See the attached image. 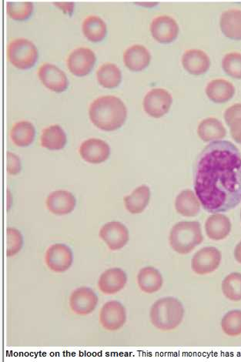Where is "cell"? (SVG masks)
<instances>
[{
    "instance_id": "d4e9b609",
    "label": "cell",
    "mask_w": 241,
    "mask_h": 362,
    "mask_svg": "<svg viewBox=\"0 0 241 362\" xmlns=\"http://www.w3.org/2000/svg\"><path fill=\"white\" fill-rule=\"evenodd\" d=\"M175 209L182 216L193 218L199 213L201 202L192 190H185L177 197Z\"/></svg>"
},
{
    "instance_id": "60d3db41",
    "label": "cell",
    "mask_w": 241,
    "mask_h": 362,
    "mask_svg": "<svg viewBox=\"0 0 241 362\" xmlns=\"http://www.w3.org/2000/svg\"><path fill=\"white\" fill-rule=\"evenodd\" d=\"M240 220H241V211H240Z\"/></svg>"
},
{
    "instance_id": "74e56055",
    "label": "cell",
    "mask_w": 241,
    "mask_h": 362,
    "mask_svg": "<svg viewBox=\"0 0 241 362\" xmlns=\"http://www.w3.org/2000/svg\"><path fill=\"white\" fill-rule=\"evenodd\" d=\"M231 135L238 144H241V118H238L229 125Z\"/></svg>"
},
{
    "instance_id": "7c38bea8",
    "label": "cell",
    "mask_w": 241,
    "mask_h": 362,
    "mask_svg": "<svg viewBox=\"0 0 241 362\" xmlns=\"http://www.w3.org/2000/svg\"><path fill=\"white\" fill-rule=\"evenodd\" d=\"M97 58L88 47H78L72 50L68 58V66L72 73L83 77L91 72Z\"/></svg>"
},
{
    "instance_id": "6da1fadb",
    "label": "cell",
    "mask_w": 241,
    "mask_h": 362,
    "mask_svg": "<svg viewBox=\"0 0 241 362\" xmlns=\"http://www.w3.org/2000/svg\"><path fill=\"white\" fill-rule=\"evenodd\" d=\"M194 190L204 210L217 213L241 202V153L228 140L212 142L197 158Z\"/></svg>"
},
{
    "instance_id": "7a4b0ae2",
    "label": "cell",
    "mask_w": 241,
    "mask_h": 362,
    "mask_svg": "<svg viewBox=\"0 0 241 362\" xmlns=\"http://www.w3.org/2000/svg\"><path fill=\"white\" fill-rule=\"evenodd\" d=\"M91 122L105 131L118 130L125 123L127 110L124 103L115 96H102L94 100L89 109Z\"/></svg>"
},
{
    "instance_id": "5b68a950",
    "label": "cell",
    "mask_w": 241,
    "mask_h": 362,
    "mask_svg": "<svg viewBox=\"0 0 241 362\" xmlns=\"http://www.w3.org/2000/svg\"><path fill=\"white\" fill-rule=\"evenodd\" d=\"M9 61L21 70L32 68L38 58V50L35 44L25 38H17L10 42L7 50Z\"/></svg>"
},
{
    "instance_id": "2e32d148",
    "label": "cell",
    "mask_w": 241,
    "mask_h": 362,
    "mask_svg": "<svg viewBox=\"0 0 241 362\" xmlns=\"http://www.w3.org/2000/svg\"><path fill=\"white\" fill-rule=\"evenodd\" d=\"M76 198L71 192L64 190H55L47 198L46 204L49 212L56 216H67L74 211Z\"/></svg>"
},
{
    "instance_id": "52a82bcc",
    "label": "cell",
    "mask_w": 241,
    "mask_h": 362,
    "mask_svg": "<svg viewBox=\"0 0 241 362\" xmlns=\"http://www.w3.org/2000/svg\"><path fill=\"white\" fill-rule=\"evenodd\" d=\"M222 255L214 247L203 248L192 258V268L196 275L206 276L215 272L220 266Z\"/></svg>"
},
{
    "instance_id": "ffe728a7",
    "label": "cell",
    "mask_w": 241,
    "mask_h": 362,
    "mask_svg": "<svg viewBox=\"0 0 241 362\" xmlns=\"http://www.w3.org/2000/svg\"><path fill=\"white\" fill-rule=\"evenodd\" d=\"M230 219L221 213H214L206 220L205 231L208 237L213 241L226 239L231 232Z\"/></svg>"
},
{
    "instance_id": "30bf717a",
    "label": "cell",
    "mask_w": 241,
    "mask_h": 362,
    "mask_svg": "<svg viewBox=\"0 0 241 362\" xmlns=\"http://www.w3.org/2000/svg\"><path fill=\"white\" fill-rule=\"evenodd\" d=\"M100 237L111 250L125 247L130 239L127 227L118 221H111L100 228Z\"/></svg>"
},
{
    "instance_id": "44dd1931",
    "label": "cell",
    "mask_w": 241,
    "mask_h": 362,
    "mask_svg": "<svg viewBox=\"0 0 241 362\" xmlns=\"http://www.w3.org/2000/svg\"><path fill=\"white\" fill-rule=\"evenodd\" d=\"M208 98L216 103L229 101L235 94V87L228 80L216 79L211 80L206 87Z\"/></svg>"
},
{
    "instance_id": "d590c367",
    "label": "cell",
    "mask_w": 241,
    "mask_h": 362,
    "mask_svg": "<svg viewBox=\"0 0 241 362\" xmlns=\"http://www.w3.org/2000/svg\"><path fill=\"white\" fill-rule=\"evenodd\" d=\"M7 172L11 175H17L21 171L20 159L17 154L7 152Z\"/></svg>"
},
{
    "instance_id": "8fae6325",
    "label": "cell",
    "mask_w": 241,
    "mask_h": 362,
    "mask_svg": "<svg viewBox=\"0 0 241 362\" xmlns=\"http://www.w3.org/2000/svg\"><path fill=\"white\" fill-rule=\"evenodd\" d=\"M98 304V295L90 287H79L70 295V308L72 312L78 315L86 316L91 314Z\"/></svg>"
},
{
    "instance_id": "4dcf8cb0",
    "label": "cell",
    "mask_w": 241,
    "mask_h": 362,
    "mask_svg": "<svg viewBox=\"0 0 241 362\" xmlns=\"http://www.w3.org/2000/svg\"><path fill=\"white\" fill-rule=\"evenodd\" d=\"M222 292L232 301H241V274L233 272L225 277L222 282Z\"/></svg>"
},
{
    "instance_id": "d6a6232c",
    "label": "cell",
    "mask_w": 241,
    "mask_h": 362,
    "mask_svg": "<svg viewBox=\"0 0 241 362\" xmlns=\"http://www.w3.org/2000/svg\"><path fill=\"white\" fill-rule=\"evenodd\" d=\"M222 68L226 75L236 79H241V54L233 52L224 56Z\"/></svg>"
},
{
    "instance_id": "ab89813d",
    "label": "cell",
    "mask_w": 241,
    "mask_h": 362,
    "mask_svg": "<svg viewBox=\"0 0 241 362\" xmlns=\"http://www.w3.org/2000/svg\"><path fill=\"white\" fill-rule=\"evenodd\" d=\"M235 257L236 261L241 264V241L236 246L235 250Z\"/></svg>"
},
{
    "instance_id": "83f0119b",
    "label": "cell",
    "mask_w": 241,
    "mask_h": 362,
    "mask_svg": "<svg viewBox=\"0 0 241 362\" xmlns=\"http://www.w3.org/2000/svg\"><path fill=\"white\" fill-rule=\"evenodd\" d=\"M83 32L86 38L93 42H99L105 38L107 27L103 19L95 15L87 17L83 23Z\"/></svg>"
},
{
    "instance_id": "ac0fdd59",
    "label": "cell",
    "mask_w": 241,
    "mask_h": 362,
    "mask_svg": "<svg viewBox=\"0 0 241 362\" xmlns=\"http://www.w3.org/2000/svg\"><path fill=\"white\" fill-rule=\"evenodd\" d=\"M184 68L191 75L200 76L210 68V61L208 55L201 50H188L182 57Z\"/></svg>"
},
{
    "instance_id": "3957f363",
    "label": "cell",
    "mask_w": 241,
    "mask_h": 362,
    "mask_svg": "<svg viewBox=\"0 0 241 362\" xmlns=\"http://www.w3.org/2000/svg\"><path fill=\"white\" fill-rule=\"evenodd\" d=\"M185 316L182 303L172 297L157 300L150 309V321L153 326L160 331H168L176 329Z\"/></svg>"
},
{
    "instance_id": "7402d4cb",
    "label": "cell",
    "mask_w": 241,
    "mask_h": 362,
    "mask_svg": "<svg viewBox=\"0 0 241 362\" xmlns=\"http://www.w3.org/2000/svg\"><path fill=\"white\" fill-rule=\"evenodd\" d=\"M137 283L143 292L153 294L162 289L164 280L157 269L153 267H145L139 271Z\"/></svg>"
},
{
    "instance_id": "9c48e42d",
    "label": "cell",
    "mask_w": 241,
    "mask_h": 362,
    "mask_svg": "<svg viewBox=\"0 0 241 362\" xmlns=\"http://www.w3.org/2000/svg\"><path fill=\"white\" fill-rule=\"evenodd\" d=\"M74 260L71 249L63 243L51 246L45 255V262L48 269L56 273L69 270Z\"/></svg>"
},
{
    "instance_id": "1f68e13d",
    "label": "cell",
    "mask_w": 241,
    "mask_h": 362,
    "mask_svg": "<svg viewBox=\"0 0 241 362\" xmlns=\"http://www.w3.org/2000/svg\"><path fill=\"white\" fill-rule=\"evenodd\" d=\"M221 329L230 337L241 335V310H232L226 313L221 321Z\"/></svg>"
},
{
    "instance_id": "9a60e30c",
    "label": "cell",
    "mask_w": 241,
    "mask_h": 362,
    "mask_svg": "<svg viewBox=\"0 0 241 362\" xmlns=\"http://www.w3.org/2000/svg\"><path fill=\"white\" fill-rule=\"evenodd\" d=\"M79 154L91 164H101L109 158L111 147L103 139L90 138L80 145Z\"/></svg>"
},
{
    "instance_id": "e575fe53",
    "label": "cell",
    "mask_w": 241,
    "mask_h": 362,
    "mask_svg": "<svg viewBox=\"0 0 241 362\" xmlns=\"http://www.w3.org/2000/svg\"><path fill=\"white\" fill-rule=\"evenodd\" d=\"M7 249L6 255L13 257L17 255L23 247L24 239L20 231L16 228L8 227L6 230Z\"/></svg>"
},
{
    "instance_id": "cb8c5ba5",
    "label": "cell",
    "mask_w": 241,
    "mask_h": 362,
    "mask_svg": "<svg viewBox=\"0 0 241 362\" xmlns=\"http://www.w3.org/2000/svg\"><path fill=\"white\" fill-rule=\"evenodd\" d=\"M221 29L226 38L241 40V10L231 9L224 11L220 21Z\"/></svg>"
},
{
    "instance_id": "5bb4252c",
    "label": "cell",
    "mask_w": 241,
    "mask_h": 362,
    "mask_svg": "<svg viewBox=\"0 0 241 362\" xmlns=\"http://www.w3.org/2000/svg\"><path fill=\"white\" fill-rule=\"evenodd\" d=\"M153 38L162 43H169L176 40L179 26L173 18L162 15L153 19L150 24Z\"/></svg>"
},
{
    "instance_id": "ba28073f",
    "label": "cell",
    "mask_w": 241,
    "mask_h": 362,
    "mask_svg": "<svg viewBox=\"0 0 241 362\" xmlns=\"http://www.w3.org/2000/svg\"><path fill=\"white\" fill-rule=\"evenodd\" d=\"M127 321L126 309L120 302L108 301L102 307L100 323L107 331H115L123 328Z\"/></svg>"
},
{
    "instance_id": "277c9868",
    "label": "cell",
    "mask_w": 241,
    "mask_h": 362,
    "mask_svg": "<svg viewBox=\"0 0 241 362\" xmlns=\"http://www.w3.org/2000/svg\"><path fill=\"white\" fill-rule=\"evenodd\" d=\"M170 245L180 255H187L203 241L201 226L197 221H181L170 233Z\"/></svg>"
},
{
    "instance_id": "e0dca14e",
    "label": "cell",
    "mask_w": 241,
    "mask_h": 362,
    "mask_svg": "<svg viewBox=\"0 0 241 362\" xmlns=\"http://www.w3.org/2000/svg\"><path fill=\"white\" fill-rule=\"evenodd\" d=\"M127 282L126 273L120 269L114 268L107 269L100 276L98 287L102 293L111 295L123 289Z\"/></svg>"
},
{
    "instance_id": "8d00e7d4",
    "label": "cell",
    "mask_w": 241,
    "mask_h": 362,
    "mask_svg": "<svg viewBox=\"0 0 241 362\" xmlns=\"http://www.w3.org/2000/svg\"><path fill=\"white\" fill-rule=\"evenodd\" d=\"M241 118V103H236V105L226 109L224 113V120L228 126L233 121Z\"/></svg>"
},
{
    "instance_id": "f1b7e54d",
    "label": "cell",
    "mask_w": 241,
    "mask_h": 362,
    "mask_svg": "<svg viewBox=\"0 0 241 362\" xmlns=\"http://www.w3.org/2000/svg\"><path fill=\"white\" fill-rule=\"evenodd\" d=\"M34 126L29 121H22L13 124L10 130L13 142L19 146H27L33 142Z\"/></svg>"
},
{
    "instance_id": "4316f807",
    "label": "cell",
    "mask_w": 241,
    "mask_h": 362,
    "mask_svg": "<svg viewBox=\"0 0 241 362\" xmlns=\"http://www.w3.org/2000/svg\"><path fill=\"white\" fill-rule=\"evenodd\" d=\"M41 144L50 151L61 150L67 144V135L60 125L54 124L42 130Z\"/></svg>"
},
{
    "instance_id": "f35d334b",
    "label": "cell",
    "mask_w": 241,
    "mask_h": 362,
    "mask_svg": "<svg viewBox=\"0 0 241 362\" xmlns=\"http://www.w3.org/2000/svg\"><path fill=\"white\" fill-rule=\"evenodd\" d=\"M55 5L60 7L65 13H71L74 10V3H54Z\"/></svg>"
},
{
    "instance_id": "836d02e7",
    "label": "cell",
    "mask_w": 241,
    "mask_h": 362,
    "mask_svg": "<svg viewBox=\"0 0 241 362\" xmlns=\"http://www.w3.org/2000/svg\"><path fill=\"white\" fill-rule=\"evenodd\" d=\"M33 10L31 2H9L7 3V13L10 17L17 20H24L31 16Z\"/></svg>"
},
{
    "instance_id": "f546056e",
    "label": "cell",
    "mask_w": 241,
    "mask_h": 362,
    "mask_svg": "<svg viewBox=\"0 0 241 362\" xmlns=\"http://www.w3.org/2000/svg\"><path fill=\"white\" fill-rule=\"evenodd\" d=\"M97 77L100 84L109 89L118 86L122 80V73L120 68L118 66L111 63L101 65L98 70Z\"/></svg>"
},
{
    "instance_id": "603a6c76",
    "label": "cell",
    "mask_w": 241,
    "mask_h": 362,
    "mask_svg": "<svg viewBox=\"0 0 241 362\" xmlns=\"http://www.w3.org/2000/svg\"><path fill=\"white\" fill-rule=\"evenodd\" d=\"M197 134L204 142H215L224 138L226 130L220 121L214 117H209L200 123Z\"/></svg>"
},
{
    "instance_id": "484cf974",
    "label": "cell",
    "mask_w": 241,
    "mask_h": 362,
    "mask_svg": "<svg viewBox=\"0 0 241 362\" xmlns=\"http://www.w3.org/2000/svg\"><path fill=\"white\" fill-rule=\"evenodd\" d=\"M150 200V190L147 186L137 188L132 193L123 198L126 209L133 214L142 213Z\"/></svg>"
},
{
    "instance_id": "4fadbf2b",
    "label": "cell",
    "mask_w": 241,
    "mask_h": 362,
    "mask_svg": "<svg viewBox=\"0 0 241 362\" xmlns=\"http://www.w3.org/2000/svg\"><path fill=\"white\" fill-rule=\"evenodd\" d=\"M38 77L43 85L54 92L65 91L69 84L65 73L54 64H42L38 70Z\"/></svg>"
},
{
    "instance_id": "8992f818",
    "label": "cell",
    "mask_w": 241,
    "mask_h": 362,
    "mask_svg": "<svg viewBox=\"0 0 241 362\" xmlns=\"http://www.w3.org/2000/svg\"><path fill=\"white\" fill-rule=\"evenodd\" d=\"M172 103V95L169 92L162 88H155L146 94L143 105L146 113L160 118L169 112Z\"/></svg>"
},
{
    "instance_id": "d6986e66",
    "label": "cell",
    "mask_w": 241,
    "mask_h": 362,
    "mask_svg": "<svg viewBox=\"0 0 241 362\" xmlns=\"http://www.w3.org/2000/svg\"><path fill=\"white\" fill-rule=\"evenodd\" d=\"M151 55L149 50L140 44L128 47L123 54V61L132 71H141L150 64Z\"/></svg>"
}]
</instances>
